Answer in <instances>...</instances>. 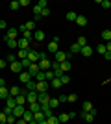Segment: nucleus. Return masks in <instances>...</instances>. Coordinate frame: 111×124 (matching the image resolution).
Returning a JSON list of instances; mask_svg holds the SVG:
<instances>
[{"instance_id": "nucleus-33", "label": "nucleus", "mask_w": 111, "mask_h": 124, "mask_svg": "<svg viewBox=\"0 0 111 124\" xmlns=\"http://www.w3.org/2000/svg\"><path fill=\"white\" fill-rule=\"evenodd\" d=\"M33 119H35L37 122H41V120H44L46 117H44V113H43V111H39V113H33Z\"/></svg>"}, {"instance_id": "nucleus-2", "label": "nucleus", "mask_w": 111, "mask_h": 124, "mask_svg": "<svg viewBox=\"0 0 111 124\" xmlns=\"http://www.w3.org/2000/svg\"><path fill=\"white\" fill-rule=\"evenodd\" d=\"M50 69H52V61H50V59H41V61H39V70L46 72Z\"/></svg>"}, {"instance_id": "nucleus-58", "label": "nucleus", "mask_w": 111, "mask_h": 124, "mask_svg": "<svg viewBox=\"0 0 111 124\" xmlns=\"http://www.w3.org/2000/svg\"><path fill=\"white\" fill-rule=\"evenodd\" d=\"M106 48H107V52H111V41L106 43Z\"/></svg>"}, {"instance_id": "nucleus-5", "label": "nucleus", "mask_w": 111, "mask_h": 124, "mask_svg": "<svg viewBox=\"0 0 111 124\" xmlns=\"http://www.w3.org/2000/svg\"><path fill=\"white\" fill-rule=\"evenodd\" d=\"M37 102L43 106H48V102H50V96H48V93H39V98H37Z\"/></svg>"}, {"instance_id": "nucleus-26", "label": "nucleus", "mask_w": 111, "mask_h": 124, "mask_svg": "<svg viewBox=\"0 0 111 124\" xmlns=\"http://www.w3.org/2000/svg\"><path fill=\"white\" fill-rule=\"evenodd\" d=\"M61 85H63V83H61V80H59V78H54L52 82H50V87H54V89H59Z\"/></svg>"}, {"instance_id": "nucleus-14", "label": "nucleus", "mask_w": 111, "mask_h": 124, "mask_svg": "<svg viewBox=\"0 0 111 124\" xmlns=\"http://www.w3.org/2000/svg\"><path fill=\"white\" fill-rule=\"evenodd\" d=\"M28 59H30L32 63H39V52L30 50V52H28Z\"/></svg>"}, {"instance_id": "nucleus-31", "label": "nucleus", "mask_w": 111, "mask_h": 124, "mask_svg": "<svg viewBox=\"0 0 111 124\" xmlns=\"http://www.w3.org/2000/svg\"><path fill=\"white\" fill-rule=\"evenodd\" d=\"M33 78H35L37 82H46V78H44V72H43V70H39V72H37Z\"/></svg>"}, {"instance_id": "nucleus-40", "label": "nucleus", "mask_w": 111, "mask_h": 124, "mask_svg": "<svg viewBox=\"0 0 111 124\" xmlns=\"http://www.w3.org/2000/svg\"><path fill=\"white\" fill-rule=\"evenodd\" d=\"M26 87H28V91H35V87H37V82H33V80H30V82L26 83Z\"/></svg>"}, {"instance_id": "nucleus-28", "label": "nucleus", "mask_w": 111, "mask_h": 124, "mask_svg": "<svg viewBox=\"0 0 111 124\" xmlns=\"http://www.w3.org/2000/svg\"><path fill=\"white\" fill-rule=\"evenodd\" d=\"M95 52H98L100 56H104V54H106V52H107V48H106V45H98V46L95 48Z\"/></svg>"}, {"instance_id": "nucleus-34", "label": "nucleus", "mask_w": 111, "mask_h": 124, "mask_svg": "<svg viewBox=\"0 0 111 124\" xmlns=\"http://www.w3.org/2000/svg\"><path fill=\"white\" fill-rule=\"evenodd\" d=\"M102 39H104V41H111V30H104L102 31Z\"/></svg>"}, {"instance_id": "nucleus-1", "label": "nucleus", "mask_w": 111, "mask_h": 124, "mask_svg": "<svg viewBox=\"0 0 111 124\" xmlns=\"http://www.w3.org/2000/svg\"><path fill=\"white\" fill-rule=\"evenodd\" d=\"M67 59H69V54H67V52H63V50L56 52V59H54L56 63H63V61H67Z\"/></svg>"}, {"instance_id": "nucleus-15", "label": "nucleus", "mask_w": 111, "mask_h": 124, "mask_svg": "<svg viewBox=\"0 0 111 124\" xmlns=\"http://www.w3.org/2000/svg\"><path fill=\"white\" fill-rule=\"evenodd\" d=\"M28 109H30V111H32V113H39V111H41V104H39V102L28 104Z\"/></svg>"}, {"instance_id": "nucleus-23", "label": "nucleus", "mask_w": 111, "mask_h": 124, "mask_svg": "<svg viewBox=\"0 0 111 124\" xmlns=\"http://www.w3.org/2000/svg\"><path fill=\"white\" fill-rule=\"evenodd\" d=\"M19 94H21V89L17 87V85H11V89H9V96H13V98H15V96H19Z\"/></svg>"}, {"instance_id": "nucleus-4", "label": "nucleus", "mask_w": 111, "mask_h": 124, "mask_svg": "<svg viewBox=\"0 0 111 124\" xmlns=\"http://www.w3.org/2000/svg\"><path fill=\"white\" fill-rule=\"evenodd\" d=\"M17 37H19V30H17V28H9V30L6 31L4 39L7 41V39H17Z\"/></svg>"}, {"instance_id": "nucleus-9", "label": "nucleus", "mask_w": 111, "mask_h": 124, "mask_svg": "<svg viewBox=\"0 0 111 124\" xmlns=\"http://www.w3.org/2000/svg\"><path fill=\"white\" fill-rule=\"evenodd\" d=\"M32 80V74L28 72V70H22L21 74H19V82H22V83H28Z\"/></svg>"}, {"instance_id": "nucleus-13", "label": "nucleus", "mask_w": 111, "mask_h": 124, "mask_svg": "<svg viewBox=\"0 0 111 124\" xmlns=\"http://www.w3.org/2000/svg\"><path fill=\"white\" fill-rule=\"evenodd\" d=\"M93 52H95V48H91L89 45H85V46L80 50V54H83L85 57H91V56H93Z\"/></svg>"}, {"instance_id": "nucleus-6", "label": "nucleus", "mask_w": 111, "mask_h": 124, "mask_svg": "<svg viewBox=\"0 0 111 124\" xmlns=\"http://www.w3.org/2000/svg\"><path fill=\"white\" fill-rule=\"evenodd\" d=\"M48 87H50V83H48V82H37L35 91H37V93H46Z\"/></svg>"}, {"instance_id": "nucleus-25", "label": "nucleus", "mask_w": 111, "mask_h": 124, "mask_svg": "<svg viewBox=\"0 0 111 124\" xmlns=\"http://www.w3.org/2000/svg\"><path fill=\"white\" fill-rule=\"evenodd\" d=\"M28 52H30V50H17V57H19V61L26 59V57H28Z\"/></svg>"}, {"instance_id": "nucleus-44", "label": "nucleus", "mask_w": 111, "mask_h": 124, "mask_svg": "<svg viewBox=\"0 0 111 124\" xmlns=\"http://www.w3.org/2000/svg\"><path fill=\"white\" fill-rule=\"evenodd\" d=\"M67 19H69V21H76V19H78V15H76L74 11H69V13H67Z\"/></svg>"}, {"instance_id": "nucleus-38", "label": "nucleus", "mask_w": 111, "mask_h": 124, "mask_svg": "<svg viewBox=\"0 0 111 124\" xmlns=\"http://www.w3.org/2000/svg\"><path fill=\"white\" fill-rule=\"evenodd\" d=\"M15 122H17L15 115H7V117H6V124H15Z\"/></svg>"}, {"instance_id": "nucleus-59", "label": "nucleus", "mask_w": 111, "mask_h": 124, "mask_svg": "<svg viewBox=\"0 0 111 124\" xmlns=\"http://www.w3.org/2000/svg\"><path fill=\"white\" fill-rule=\"evenodd\" d=\"M30 124H39V122H37V120H35V119H33V120H32V122H30Z\"/></svg>"}, {"instance_id": "nucleus-39", "label": "nucleus", "mask_w": 111, "mask_h": 124, "mask_svg": "<svg viewBox=\"0 0 111 124\" xmlns=\"http://www.w3.org/2000/svg\"><path fill=\"white\" fill-rule=\"evenodd\" d=\"M81 50V46H80L78 43H74V45H70V54H76V52Z\"/></svg>"}, {"instance_id": "nucleus-46", "label": "nucleus", "mask_w": 111, "mask_h": 124, "mask_svg": "<svg viewBox=\"0 0 111 124\" xmlns=\"http://www.w3.org/2000/svg\"><path fill=\"white\" fill-rule=\"evenodd\" d=\"M9 8H11L13 11H15V9H19V8H21V2H11V4H9Z\"/></svg>"}, {"instance_id": "nucleus-32", "label": "nucleus", "mask_w": 111, "mask_h": 124, "mask_svg": "<svg viewBox=\"0 0 111 124\" xmlns=\"http://www.w3.org/2000/svg\"><path fill=\"white\" fill-rule=\"evenodd\" d=\"M58 119H59V122H69L70 117H69V113H61V115H58Z\"/></svg>"}, {"instance_id": "nucleus-45", "label": "nucleus", "mask_w": 111, "mask_h": 124, "mask_svg": "<svg viewBox=\"0 0 111 124\" xmlns=\"http://www.w3.org/2000/svg\"><path fill=\"white\" fill-rule=\"evenodd\" d=\"M59 80H61V83H63V85H65V83H69V82H70V78H69V74H63V76L59 78Z\"/></svg>"}, {"instance_id": "nucleus-12", "label": "nucleus", "mask_w": 111, "mask_h": 124, "mask_svg": "<svg viewBox=\"0 0 111 124\" xmlns=\"http://www.w3.org/2000/svg\"><path fill=\"white\" fill-rule=\"evenodd\" d=\"M17 43H19V50H28V46H30V41H26L24 37L17 39Z\"/></svg>"}, {"instance_id": "nucleus-36", "label": "nucleus", "mask_w": 111, "mask_h": 124, "mask_svg": "<svg viewBox=\"0 0 111 124\" xmlns=\"http://www.w3.org/2000/svg\"><path fill=\"white\" fill-rule=\"evenodd\" d=\"M46 124H59V119L56 117V115H52V117H48V119H46Z\"/></svg>"}, {"instance_id": "nucleus-35", "label": "nucleus", "mask_w": 111, "mask_h": 124, "mask_svg": "<svg viewBox=\"0 0 111 124\" xmlns=\"http://www.w3.org/2000/svg\"><path fill=\"white\" fill-rule=\"evenodd\" d=\"M48 106H50V109H56L59 106V100L58 98H50V102H48Z\"/></svg>"}, {"instance_id": "nucleus-18", "label": "nucleus", "mask_w": 111, "mask_h": 124, "mask_svg": "<svg viewBox=\"0 0 111 124\" xmlns=\"http://www.w3.org/2000/svg\"><path fill=\"white\" fill-rule=\"evenodd\" d=\"M22 119L26 120V124H30V122L33 120V113L30 111V109H26V111H24V115H22Z\"/></svg>"}, {"instance_id": "nucleus-17", "label": "nucleus", "mask_w": 111, "mask_h": 124, "mask_svg": "<svg viewBox=\"0 0 111 124\" xmlns=\"http://www.w3.org/2000/svg\"><path fill=\"white\" fill-rule=\"evenodd\" d=\"M28 72L32 74V78H33L37 72H39V63H32V65H30V69H28Z\"/></svg>"}, {"instance_id": "nucleus-24", "label": "nucleus", "mask_w": 111, "mask_h": 124, "mask_svg": "<svg viewBox=\"0 0 111 124\" xmlns=\"http://www.w3.org/2000/svg\"><path fill=\"white\" fill-rule=\"evenodd\" d=\"M6 108H11V109L17 108V102H15V98H13V96H9V98L6 100Z\"/></svg>"}, {"instance_id": "nucleus-50", "label": "nucleus", "mask_w": 111, "mask_h": 124, "mask_svg": "<svg viewBox=\"0 0 111 124\" xmlns=\"http://www.w3.org/2000/svg\"><path fill=\"white\" fill-rule=\"evenodd\" d=\"M0 124H6V115H4V111H0Z\"/></svg>"}, {"instance_id": "nucleus-20", "label": "nucleus", "mask_w": 111, "mask_h": 124, "mask_svg": "<svg viewBox=\"0 0 111 124\" xmlns=\"http://www.w3.org/2000/svg\"><path fill=\"white\" fill-rule=\"evenodd\" d=\"M0 98H2V100L9 98V89H7V87H0Z\"/></svg>"}, {"instance_id": "nucleus-54", "label": "nucleus", "mask_w": 111, "mask_h": 124, "mask_svg": "<svg viewBox=\"0 0 111 124\" xmlns=\"http://www.w3.org/2000/svg\"><path fill=\"white\" fill-rule=\"evenodd\" d=\"M0 87H7V82H6V80H2V78H0Z\"/></svg>"}, {"instance_id": "nucleus-49", "label": "nucleus", "mask_w": 111, "mask_h": 124, "mask_svg": "<svg viewBox=\"0 0 111 124\" xmlns=\"http://www.w3.org/2000/svg\"><path fill=\"white\" fill-rule=\"evenodd\" d=\"M7 61H9V63H15L17 61V54H9V56H7Z\"/></svg>"}, {"instance_id": "nucleus-29", "label": "nucleus", "mask_w": 111, "mask_h": 124, "mask_svg": "<svg viewBox=\"0 0 111 124\" xmlns=\"http://www.w3.org/2000/svg\"><path fill=\"white\" fill-rule=\"evenodd\" d=\"M24 28H26L28 31H35V22H33V21H28L26 24H24Z\"/></svg>"}, {"instance_id": "nucleus-3", "label": "nucleus", "mask_w": 111, "mask_h": 124, "mask_svg": "<svg viewBox=\"0 0 111 124\" xmlns=\"http://www.w3.org/2000/svg\"><path fill=\"white\" fill-rule=\"evenodd\" d=\"M37 98H39V93H37V91H28V93H26V102L28 104L37 102Z\"/></svg>"}, {"instance_id": "nucleus-57", "label": "nucleus", "mask_w": 111, "mask_h": 124, "mask_svg": "<svg viewBox=\"0 0 111 124\" xmlns=\"http://www.w3.org/2000/svg\"><path fill=\"white\" fill-rule=\"evenodd\" d=\"M15 124H26V120H24V119H17Z\"/></svg>"}, {"instance_id": "nucleus-22", "label": "nucleus", "mask_w": 111, "mask_h": 124, "mask_svg": "<svg viewBox=\"0 0 111 124\" xmlns=\"http://www.w3.org/2000/svg\"><path fill=\"white\" fill-rule=\"evenodd\" d=\"M7 46L11 48V50H19V43H17V39H7Z\"/></svg>"}, {"instance_id": "nucleus-47", "label": "nucleus", "mask_w": 111, "mask_h": 124, "mask_svg": "<svg viewBox=\"0 0 111 124\" xmlns=\"http://www.w3.org/2000/svg\"><path fill=\"white\" fill-rule=\"evenodd\" d=\"M37 6H39L41 9H44V8L48 6V2H46V0H39V2H37Z\"/></svg>"}, {"instance_id": "nucleus-37", "label": "nucleus", "mask_w": 111, "mask_h": 124, "mask_svg": "<svg viewBox=\"0 0 111 124\" xmlns=\"http://www.w3.org/2000/svg\"><path fill=\"white\" fill-rule=\"evenodd\" d=\"M21 65H22V69H24V70H28V69H30V65H32V61L26 57V59H22V61H21Z\"/></svg>"}, {"instance_id": "nucleus-55", "label": "nucleus", "mask_w": 111, "mask_h": 124, "mask_svg": "<svg viewBox=\"0 0 111 124\" xmlns=\"http://www.w3.org/2000/svg\"><path fill=\"white\" fill-rule=\"evenodd\" d=\"M6 28H7V24L4 21H0V30H6Z\"/></svg>"}, {"instance_id": "nucleus-56", "label": "nucleus", "mask_w": 111, "mask_h": 124, "mask_svg": "<svg viewBox=\"0 0 111 124\" xmlns=\"http://www.w3.org/2000/svg\"><path fill=\"white\" fill-rule=\"evenodd\" d=\"M6 65H7V61H6V59H0V69H4Z\"/></svg>"}, {"instance_id": "nucleus-60", "label": "nucleus", "mask_w": 111, "mask_h": 124, "mask_svg": "<svg viewBox=\"0 0 111 124\" xmlns=\"http://www.w3.org/2000/svg\"><path fill=\"white\" fill-rule=\"evenodd\" d=\"M39 124H46V119H44V120H41V122H39Z\"/></svg>"}, {"instance_id": "nucleus-27", "label": "nucleus", "mask_w": 111, "mask_h": 124, "mask_svg": "<svg viewBox=\"0 0 111 124\" xmlns=\"http://www.w3.org/2000/svg\"><path fill=\"white\" fill-rule=\"evenodd\" d=\"M81 117H83L85 122H93L95 120V113H81Z\"/></svg>"}, {"instance_id": "nucleus-43", "label": "nucleus", "mask_w": 111, "mask_h": 124, "mask_svg": "<svg viewBox=\"0 0 111 124\" xmlns=\"http://www.w3.org/2000/svg\"><path fill=\"white\" fill-rule=\"evenodd\" d=\"M76 100H78V94H67V102H76Z\"/></svg>"}, {"instance_id": "nucleus-21", "label": "nucleus", "mask_w": 111, "mask_h": 124, "mask_svg": "<svg viewBox=\"0 0 111 124\" xmlns=\"http://www.w3.org/2000/svg\"><path fill=\"white\" fill-rule=\"evenodd\" d=\"M33 39H35V41H43V39H44V31L43 30H35L33 31Z\"/></svg>"}, {"instance_id": "nucleus-48", "label": "nucleus", "mask_w": 111, "mask_h": 124, "mask_svg": "<svg viewBox=\"0 0 111 124\" xmlns=\"http://www.w3.org/2000/svg\"><path fill=\"white\" fill-rule=\"evenodd\" d=\"M78 45H80L81 48H83L85 45H87V41H85V37H78Z\"/></svg>"}, {"instance_id": "nucleus-42", "label": "nucleus", "mask_w": 111, "mask_h": 124, "mask_svg": "<svg viewBox=\"0 0 111 124\" xmlns=\"http://www.w3.org/2000/svg\"><path fill=\"white\" fill-rule=\"evenodd\" d=\"M100 6L104 8V9H109V8H111V2H109V0H100Z\"/></svg>"}, {"instance_id": "nucleus-19", "label": "nucleus", "mask_w": 111, "mask_h": 124, "mask_svg": "<svg viewBox=\"0 0 111 124\" xmlns=\"http://www.w3.org/2000/svg\"><path fill=\"white\" fill-rule=\"evenodd\" d=\"M46 52L56 54V52H58V43H56V41H50V43H48V46H46Z\"/></svg>"}, {"instance_id": "nucleus-30", "label": "nucleus", "mask_w": 111, "mask_h": 124, "mask_svg": "<svg viewBox=\"0 0 111 124\" xmlns=\"http://www.w3.org/2000/svg\"><path fill=\"white\" fill-rule=\"evenodd\" d=\"M76 24H78V26H85V24H87V19H85L83 15H78V19H76Z\"/></svg>"}, {"instance_id": "nucleus-53", "label": "nucleus", "mask_w": 111, "mask_h": 124, "mask_svg": "<svg viewBox=\"0 0 111 124\" xmlns=\"http://www.w3.org/2000/svg\"><path fill=\"white\" fill-rule=\"evenodd\" d=\"M58 100H59V104H61V102H67V94H61Z\"/></svg>"}, {"instance_id": "nucleus-8", "label": "nucleus", "mask_w": 111, "mask_h": 124, "mask_svg": "<svg viewBox=\"0 0 111 124\" xmlns=\"http://www.w3.org/2000/svg\"><path fill=\"white\" fill-rule=\"evenodd\" d=\"M81 109H83L81 113H96V109L93 108V104H91V102H83V104H81Z\"/></svg>"}, {"instance_id": "nucleus-16", "label": "nucleus", "mask_w": 111, "mask_h": 124, "mask_svg": "<svg viewBox=\"0 0 111 124\" xmlns=\"http://www.w3.org/2000/svg\"><path fill=\"white\" fill-rule=\"evenodd\" d=\"M59 69L63 70L65 74H69V70H70V61L67 59V61H63V63H59Z\"/></svg>"}, {"instance_id": "nucleus-52", "label": "nucleus", "mask_w": 111, "mask_h": 124, "mask_svg": "<svg viewBox=\"0 0 111 124\" xmlns=\"http://www.w3.org/2000/svg\"><path fill=\"white\" fill-rule=\"evenodd\" d=\"M104 59H106V61H111V52H106V54H104Z\"/></svg>"}, {"instance_id": "nucleus-11", "label": "nucleus", "mask_w": 111, "mask_h": 124, "mask_svg": "<svg viewBox=\"0 0 111 124\" xmlns=\"http://www.w3.org/2000/svg\"><path fill=\"white\" fill-rule=\"evenodd\" d=\"M24 69H22L21 61H15V63H11V72H15V74H21Z\"/></svg>"}, {"instance_id": "nucleus-51", "label": "nucleus", "mask_w": 111, "mask_h": 124, "mask_svg": "<svg viewBox=\"0 0 111 124\" xmlns=\"http://www.w3.org/2000/svg\"><path fill=\"white\" fill-rule=\"evenodd\" d=\"M41 15H43V17H48V15H50V9H48V8H44V9L41 11Z\"/></svg>"}, {"instance_id": "nucleus-7", "label": "nucleus", "mask_w": 111, "mask_h": 124, "mask_svg": "<svg viewBox=\"0 0 111 124\" xmlns=\"http://www.w3.org/2000/svg\"><path fill=\"white\" fill-rule=\"evenodd\" d=\"M26 93H28V91H21V94H19V96H15L17 106H26Z\"/></svg>"}, {"instance_id": "nucleus-41", "label": "nucleus", "mask_w": 111, "mask_h": 124, "mask_svg": "<svg viewBox=\"0 0 111 124\" xmlns=\"http://www.w3.org/2000/svg\"><path fill=\"white\" fill-rule=\"evenodd\" d=\"M44 78H46V82L50 83V82H52V80H54L56 76H54V72H52V70H46V72H44Z\"/></svg>"}, {"instance_id": "nucleus-10", "label": "nucleus", "mask_w": 111, "mask_h": 124, "mask_svg": "<svg viewBox=\"0 0 111 124\" xmlns=\"http://www.w3.org/2000/svg\"><path fill=\"white\" fill-rule=\"evenodd\" d=\"M24 111H26V106H17V108L13 109V115H15L17 119H22V115H24Z\"/></svg>"}]
</instances>
